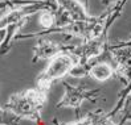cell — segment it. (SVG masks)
I'll return each mask as SVG.
<instances>
[{"mask_svg": "<svg viewBox=\"0 0 131 125\" xmlns=\"http://www.w3.org/2000/svg\"><path fill=\"white\" fill-rule=\"evenodd\" d=\"M47 101L48 92L33 87L12 93L5 101L4 108L15 113L20 120H29L38 124Z\"/></svg>", "mask_w": 131, "mask_h": 125, "instance_id": "1", "label": "cell"}, {"mask_svg": "<svg viewBox=\"0 0 131 125\" xmlns=\"http://www.w3.org/2000/svg\"><path fill=\"white\" fill-rule=\"evenodd\" d=\"M74 66L75 59L68 50L58 53L57 55L49 59L48 66L36 78V87L45 92H49L52 84L56 80L62 79L65 75H69Z\"/></svg>", "mask_w": 131, "mask_h": 125, "instance_id": "2", "label": "cell"}, {"mask_svg": "<svg viewBox=\"0 0 131 125\" xmlns=\"http://www.w3.org/2000/svg\"><path fill=\"white\" fill-rule=\"evenodd\" d=\"M65 92L62 98L58 100V103L56 104V108H70L74 111L77 117H81V105L82 101L90 100L95 101L99 99V92L101 90H90L83 86H74L70 84L69 82L64 80L62 82Z\"/></svg>", "mask_w": 131, "mask_h": 125, "instance_id": "3", "label": "cell"}, {"mask_svg": "<svg viewBox=\"0 0 131 125\" xmlns=\"http://www.w3.org/2000/svg\"><path fill=\"white\" fill-rule=\"evenodd\" d=\"M109 58L114 67V76L126 86L131 84V45L119 48H107Z\"/></svg>", "mask_w": 131, "mask_h": 125, "instance_id": "4", "label": "cell"}, {"mask_svg": "<svg viewBox=\"0 0 131 125\" xmlns=\"http://www.w3.org/2000/svg\"><path fill=\"white\" fill-rule=\"evenodd\" d=\"M70 45L72 44H60L57 41L50 40L48 37H42L35 45V48L32 50V59H30V62L36 63L38 61L50 59L54 55H57L58 53L68 50Z\"/></svg>", "mask_w": 131, "mask_h": 125, "instance_id": "5", "label": "cell"}, {"mask_svg": "<svg viewBox=\"0 0 131 125\" xmlns=\"http://www.w3.org/2000/svg\"><path fill=\"white\" fill-rule=\"evenodd\" d=\"M58 8L65 11L69 17L73 21H80V20H89L93 16L89 13V9H86L80 0H53Z\"/></svg>", "mask_w": 131, "mask_h": 125, "instance_id": "6", "label": "cell"}, {"mask_svg": "<svg viewBox=\"0 0 131 125\" xmlns=\"http://www.w3.org/2000/svg\"><path fill=\"white\" fill-rule=\"evenodd\" d=\"M88 75H90L97 82H106L114 76V67L111 62H105V59L95 61L88 70Z\"/></svg>", "mask_w": 131, "mask_h": 125, "instance_id": "7", "label": "cell"}, {"mask_svg": "<svg viewBox=\"0 0 131 125\" xmlns=\"http://www.w3.org/2000/svg\"><path fill=\"white\" fill-rule=\"evenodd\" d=\"M102 112H103L102 109H98V111H94V112H89V113H86L85 116L77 117V120L74 122H68V124H58V120L54 119V120H53V124H54V125H91V124L94 122V120Z\"/></svg>", "mask_w": 131, "mask_h": 125, "instance_id": "8", "label": "cell"}, {"mask_svg": "<svg viewBox=\"0 0 131 125\" xmlns=\"http://www.w3.org/2000/svg\"><path fill=\"white\" fill-rule=\"evenodd\" d=\"M38 21H40V25L42 26V30H47V29H50L52 26H54V24H56L54 11H52V9L41 11L40 17H38Z\"/></svg>", "mask_w": 131, "mask_h": 125, "instance_id": "9", "label": "cell"}, {"mask_svg": "<svg viewBox=\"0 0 131 125\" xmlns=\"http://www.w3.org/2000/svg\"><path fill=\"white\" fill-rule=\"evenodd\" d=\"M0 125H20V119L7 108L0 105Z\"/></svg>", "mask_w": 131, "mask_h": 125, "instance_id": "10", "label": "cell"}, {"mask_svg": "<svg viewBox=\"0 0 131 125\" xmlns=\"http://www.w3.org/2000/svg\"><path fill=\"white\" fill-rule=\"evenodd\" d=\"M21 3V0L19 2V0H15L13 3H5V2H0V11H7L9 8H13V7H16L17 4Z\"/></svg>", "mask_w": 131, "mask_h": 125, "instance_id": "11", "label": "cell"}, {"mask_svg": "<svg viewBox=\"0 0 131 125\" xmlns=\"http://www.w3.org/2000/svg\"><path fill=\"white\" fill-rule=\"evenodd\" d=\"M121 0H101V4L105 7V9H110L115 4H118Z\"/></svg>", "mask_w": 131, "mask_h": 125, "instance_id": "12", "label": "cell"}, {"mask_svg": "<svg viewBox=\"0 0 131 125\" xmlns=\"http://www.w3.org/2000/svg\"><path fill=\"white\" fill-rule=\"evenodd\" d=\"M126 45H131V37L128 40L125 41H118V42H109V48H119V46H126Z\"/></svg>", "mask_w": 131, "mask_h": 125, "instance_id": "13", "label": "cell"}, {"mask_svg": "<svg viewBox=\"0 0 131 125\" xmlns=\"http://www.w3.org/2000/svg\"><path fill=\"white\" fill-rule=\"evenodd\" d=\"M4 37H5V29H0V45L3 44V40H4Z\"/></svg>", "mask_w": 131, "mask_h": 125, "instance_id": "14", "label": "cell"}, {"mask_svg": "<svg viewBox=\"0 0 131 125\" xmlns=\"http://www.w3.org/2000/svg\"><path fill=\"white\" fill-rule=\"evenodd\" d=\"M89 2L90 0H83V5L86 7V9H89Z\"/></svg>", "mask_w": 131, "mask_h": 125, "instance_id": "15", "label": "cell"}, {"mask_svg": "<svg viewBox=\"0 0 131 125\" xmlns=\"http://www.w3.org/2000/svg\"><path fill=\"white\" fill-rule=\"evenodd\" d=\"M35 2H50V0H35Z\"/></svg>", "mask_w": 131, "mask_h": 125, "instance_id": "16", "label": "cell"}, {"mask_svg": "<svg viewBox=\"0 0 131 125\" xmlns=\"http://www.w3.org/2000/svg\"><path fill=\"white\" fill-rule=\"evenodd\" d=\"M127 88H130V87H127Z\"/></svg>", "mask_w": 131, "mask_h": 125, "instance_id": "17", "label": "cell"}]
</instances>
